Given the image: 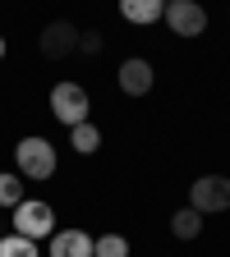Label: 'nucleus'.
<instances>
[{
	"instance_id": "15",
	"label": "nucleus",
	"mask_w": 230,
	"mask_h": 257,
	"mask_svg": "<svg viewBox=\"0 0 230 257\" xmlns=\"http://www.w3.org/2000/svg\"><path fill=\"white\" fill-rule=\"evenodd\" d=\"M79 51L83 55H97V51H102V32H79Z\"/></svg>"
},
{
	"instance_id": "14",
	"label": "nucleus",
	"mask_w": 230,
	"mask_h": 257,
	"mask_svg": "<svg viewBox=\"0 0 230 257\" xmlns=\"http://www.w3.org/2000/svg\"><path fill=\"white\" fill-rule=\"evenodd\" d=\"M0 257H42L37 243L23 239V234H0Z\"/></svg>"
},
{
	"instance_id": "10",
	"label": "nucleus",
	"mask_w": 230,
	"mask_h": 257,
	"mask_svg": "<svg viewBox=\"0 0 230 257\" xmlns=\"http://www.w3.org/2000/svg\"><path fill=\"white\" fill-rule=\"evenodd\" d=\"M23 198H28V179H23L19 170H0V207L14 211Z\"/></svg>"
},
{
	"instance_id": "9",
	"label": "nucleus",
	"mask_w": 230,
	"mask_h": 257,
	"mask_svg": "<svg viewBox=\"0 0 230 257\" xmlns=\"http://www.w3.org/2000/svg\"><path fill=\"white\" fill-rule=\"evenodd\" d=\"M120 14H124V23L152 28L161 14H166V0H120Z\"/></svg>"
},
{
	"instance_id": "11",
	"label": "nucleus",
	"mask_w": 230,
	"mask_h": 257,
	"mask_svg": "<svg viewBox=\"0 0 230 257\" xmlns=\"http://www.w3.org/2000/svg\"><path fill=\"white\" fill-rule=\"evenodd\" d=\"M171 234H175V239H184V243H189V239H198V234H203V211L180 207V211L171 216Z\"/></svg>"
},
{
	"instance_id": "13",
	"label": "nucleus",
	"mask_w": 230,
	"mask_h": 257,
	"mask_svg": "<svg viewBox=\"0 0 230 257\" xmlns=\"http://www.w3.org/2000/svg\"><path fill=\"white\" fill-rule=\"evenodd\" d=\"M92 257H129V239L124 234H97L92 239Z\"/></svg>"
},
{
	"instance_id": "8",
	"label": "nucleus",
	"mask_w": 230,
	"mask_h": 257,
	"mask_svg": "<svg viewBox=\"0 0 230 257\" xmlns=\"http://www.w3.org/2000/svg\"><path fill=\"white\" fill-rule=\"evenodd\" d=\"M46 257H92V234L88 230H55Z\"/></svg>"
},
{
	"instance_id": "12",
	"label": "nucleus",
	"mask_w": 230,
	"mask_h": 257,
	"mask_svg": "<svg viewBox=\"0 0 230 257\" xmlns=\"http://www.w3.org/2000/svg\"><path fill=\"white\" fill-rule=\"evenodd\" d=\"M69 147H74L79 156H92L97 147H102V128H97L92 119H83V124H74V128H69Z\"/></svg>"
},
{
	"instance_id": "16",
	"label": "nucleus",
	"mask_w": 230,
	"mask_h": 257,
	"mask_svg": "<svg viewBox=\"0 0 230 257\" xmlns=\"http://www.w3.org/2000/svg\"><path fill=\"white\" fill-rule=\"evenodd\" d=\"M5 51H10V46H5V37H0V60H5Z\"/></svg>"
},
{
	"instance_id": "2",
	"label": "nucleus",
	"mask_w": 230,
	"mask_h": 257,
	"mask_svg": "<svg viewBox=\"0 0 230 257\" xmlns=\"http://www.w3.org/2000/svg\"><path fill=\"white\" fill-rule=\"evenodd\" d=\"M60 230L55 225V207L51 202H42V198H23L19 207H14V234H23V239H32V243H42V239H51Z\"/></svg>"
},
{
	"instance_id": "1",
	"label": "nucleus",
	"mask_w": 230,
	"mask_h": 257,
	"mask_svg": "<svg viewBox=\"0 0 230 257\" xmlns=\"http://www.w3.org/2000/svg\"><path fill=\"white\" fill-rule=\"evenodd\" d=\"M14 166H19V175H23V179H32V184L51 179V175H55V166H60L55 143H46L42 134L19 138V147H14Z\"/></svg>"
},
{
	"instance_id": "3",
	"label": "nucleus",
	"mask_w": 230,
	"mask_h": 257,
	"mask_svg": "<svg viewBox=\"0 0 230 257\" xmlns=\"http://www.w3.org/2000/svg\"><path fill=\"white\" fill-rule=\"evenodd\" d=\"M51 115H55L64 128L83 124V119L92 115V96H88V87H83V83H55V87H51Z\"/></svg>"
},
{
	"instance_id": "4",
	"label": "nucleus",
	"mask_w": 230,
	"mask_h": 257,
	"mask_svg": "<svg viewBox=\"0 0 230 257\" xmlns=\"http://www.w3.org/2000/svg\"><path fill=\"white\" fill-rule=\"evenodd\" d=\"M189 207L203 216L230 211V175H198L189 184Z\"/></svg>"
},
{
	"instance_id": "7",
	"label": "nucleus",
	"mask_w": 230,
	"mask_h": 257,
	"mask_svg": "<svg viewBox=\"0 0 230 257\" xmlns=\"http://www.w3.org/2000/svg\"><path fill=\"white\" fill-rule=\"evenodd\" d=\"M42 55L46 60H64V55H74L79 51V28L74 23H64V19H55V23H46V32H42Z\"/></svg>"
},
{
	"instance_id": "6",
	"label": "nucleus",
	"mask_w": 230,
	"mask_h": 257,
	"mask_svg": "<svg viewBox=\"0 0 230 257\" xmlns=\"http://www.w3.org/2000/svg\"><path fill=\"white\" fill-rule=\"evenodd\" d=\"M115 78H120V92H124V96H147L152 83H157V69H152L143 55H129V60L120 64Z\"/></svg>"
},
{
	"instance_id": "5",
	"label": "nucleus",
	"mask_w": 230,
	"mask_h": 257,
	"mask_svg": "<svg viewBox=\"0 0 230 257\" xmlns=\"http://www.w3.org/2000/svg\"><path fill=\"white\" fill-rule=\"evenodd\" d=\"M166 28L175 32V37H203L207 32V10L198 5V0H166Z\"/></svg>"
}]
</instances>
